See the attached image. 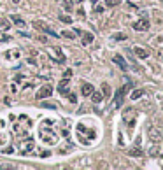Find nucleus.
Returning a JSON list of instances; mask_svg holds the SVG:
<instances>
[{
    "label": "nucleus",
    "instance_id": "1",
    "mask_svg": "<svg viewBox=\"0 0 163 170\" xmlns=\"http://www.w3.org/2000/svg\"><path fill=\"white\" fill-rule=\"evenodd\" d=\"M34 26H35L37 30H40V32H44V34H48V35H51V37H60L56 32H54L51 26H48L44 21H34Z\"/></svg>",
    "mask_w": 163,
    "mask_h": 170
},
{
    "label": "nucleus",
    "instance_id": "2",
    "mask_svg": "<svg viewBox=\"0 0 163 170\" xmlns=\"http://www.w3.org/2000/svg\"><path fill=\"white\" fill-rule=\"evenodd\" d=\"M53 93V86L51 84H44L39 91H37V100H44V98H49Z\"/></svg>",
    "mask_w": 163,
    "mask_h": 170
},
{
    "label": "nucleus",
    "instance_id": "3",
    "mask_svg": "<svg viewBox=\"0 0 163 170\" xmlns=\"http://www.w3.org/2000/svg\"><path fill=\"white\" fill-rule=\"evenodd\" d=\"M128 88H130V84H125L123 88H119V90H118V95H116V102H114V107H116V109L123 105V98H125V93H126Z\"/></svg>",
    "mask_w": 163,
    "mask_h": 170
},
{
    "label": "nucleus",
    "instance_id": "4",
    "mask_svg": "<svg viewBox=\"0 0 163 170\" xmlns=\"http://www.w3.org/2000/svg\"><path fill=\"white\" fill-rule=\"evenodd\" d=\"M132 26H133V30L145 32V30H149V26H151V21H149V19H139V21H135Z\"/></svg>",
    "mask_w": 163,
    "mask_h": 170
},
{
    "label": "nucleus",
    "instance_id": "5",
    "mask_svg": "<svg viewBox=\"0 0 163 170\" xmlns=\"http://www.w3.org/2000/svg\"><path fill=\"white\" fill-rule=\"evenodd\" d=\"M40 139H42L46 144H54V142H56V135H54L53 132H46V130H42Z\"/></svg>",
    "mask_w": 163,
    "mask_h": 170
},
{
    "label": "nucleus",
    "instance_id": "6",
    "mask_svg": "<svg viewBox=\"0 0 163 170\" xmlns=\"http://www.w3.org/2000/svg\"><path fill=\"white\" fill-rule=\"evenodd\" d=\"M32 151H34V139H28V140L21 142V152L23 154H28Z\"/></svg>",
    "mask_w": 163,
    "mask_h": 170
},
{
    "label": "nucleus",
    "instance_id": "7",
    "mask_svg": "<svg viewBox=\"0 0 163 170\" xmlns=\"http://www.w3.org/2000/svg\"><path fill=\"white\" fill-rule=\"evenodd\" d=\"M132 53L135 55V56H139V58H142V60H145V58L149 56V53L145 51L144 47H139V46H135V47H132Z\"/></svg>",
    "mask_w": 163,
    "mask_h": 170
},
{
    "label": "nucleus",
    "instance_id": "8",
    "mask_svg": "<svg viewBox=\"0 0 163 170\" xmlns=\"http://www.w3.org/2000/svg\"><path fill=\"white\" fill-rule=\"evenodd\" d=\"M149 139H151L153 142H156V144H160V142H162V132H160L158 128H153V130L149 132Z\"/></svg>",
    "mask_w": 163,
    "mask_h": 170
},
{
    "label": "nucleus",
    "instance_id": "9",
    "mask_svg": "<svg viewBox=\"0 0 163 170\" xmlns=\"http://www.w3.org/2000/svg\"><path fill=\"white\" fill-rule=\"evenodd\" d=\"M69 82H70V79H69V77H65V79L60 82V86H58V91H60L61 95H69V88H67V86H69Z\"/></svg>",
    "mask_w": 163,
    "mask_h": 170
},
{
    "label": "nucleus",
    "instance_id": "10",
    "mask_svg": "<svg viewBox=\"0 0 163 170\" xmlns=\"http://www.w3.org/2000/svg\"><path fill=\"white\" fill-rule=\"evenodd\" d=\"M112 61L118 65V67H121L123 70H126L128 69V65H126V61H125V58L123 56H119V55H116V56H112Z\"/></svg>",
    "mask_w": 163,
    "mask_h": 170
},
{
    "label": "nucleus",
    "instance_id": "11",
    "mask_svg": "<svg viewBox=\"0 0 163 170\" xmlns=\"http://www.w3.org/2000/svg\"><path fill=\"white\" fill-rule=\"evenodd\" d=\"M93 90H95V88H93V84H90V82H84V84H83V88H81V93L84 95V96H90Z\"/></svg>",
    "mask_w": 163,
    "mask_h": 170
},
{
    "label": "nucleus",
    "instance_id": "12",
    "mask_svg": "<svg viewBox=\"0 0 163 170\" xmlns=\"http://www.w3.org/2000/svg\"><path fill=\"white\" fill-rule=\"evenodd\" d=\"M91 100H93V104H100V102H102V98H104V95L100 93V91H95V90H93V91H91Z\"/></svg>",
    "mask_w": 163,
    "mask_h": 170
},
{
    "label": "nucleus",
    "instance_id": "13",
    "mask_svg": "<svg viewBox=\"0 0 163 170\" xmlns=\"http://www.w3.org/2000/svg\"><path fill=\"white\" fill-rule=\"evenodd\" d=\"M81 42H83V46H88V44H91V42H93V34H84Z\"/></svg>",
    "mask_w": 163,
    "mask_h": 170
},
{
    "label": "nucleus",
    "instance_id": "14",
    "mask_svg": "<svg viewBox=\"0 0 163 170\" xmlns=\"http://www.w3.org/2000/svg\"><path fill=\"white\" fill-rule=\"evenodd\" d=\"M128 154H130V156H137V158H139V156H142L144 152H142V149L135 147V149H130V151H128Z\"/></svg>",
    "mask_w": 163,
    "mask_h": 170
},
{
    "label": "nucleus",
    "instance_id": "15",
    "mask_svg": "<svg viewBox=\"0 0 163 170\" xmlns=\"http://www.w3.org/2000/svg\"><path fill=\"white\" fill-rule=\"evenodd\" d=\"M102 95H105V96H110V86H109L107 82H104V84H102Z\"/></svg>",
    "mask_w": 163,
    "mask_h": 170
},
{
    "label": "nucleus",
    "instance_id": "16",
    "mask_svg": "<svg viewBox=\"0 0 163 170\" xmlns=\"http://www.w3.org/2000/svg\"><path fill=\"white\" fill-rule=\"evenodd\" d=\"M144 93H145L144 90H135V91L132 93V100H137V98H140Z\"/></svg>",
    "mask_w": 163,
    "mask_h": 170
},
{
    "label": "nucleus",
    "instance_id": "17",
    "mask_svg": "<svg viewBox=\"0 0 163 170\" xmlns=\"http://www.w3.org/2000/svg\"><path fill=\"white\" fill-rule=\"evenodd\" d=\"M104 4H105L107 7H114V5H119L121 0H104Z\"/></svg>",
    "mask_w": 163,
    "mask_h": 170
},
{
    "label": "nucleus",
    "instance_id": "18",
    "mask_svg": "<svg viewBox=\"0 0 163 170\" xmlns=\"http://www.w3.org/2000/svg\"><path fill=\"white\" fill-rule=\"evenodd\" d=\"M9 26H11V25H9V21H7V19H5V18H0V28H2V30H7Z\"/></svg>",
    "mask_w": 163,
    "mask_h": 170
},
{
    "label": "nucleus",
    "instance_id": "19",
    "mask_svg": "<svg viewBox=\"0 0 163 170\" xmlns=\"http://www.w3.org/2000/svg\"><path fill=\"white\" fill-rule=\"evenodd\" d=\"M63 5H65V11H72V0H63Z\"/></svg>",
    "mask_w": 163,
    "mask_h": 170
},
{
    "label": "nucleus",
    "instance_id": "20",
    "mask_svg": "<svg viewBox=\"0 0 163 170\" xmlns=\"http://www.w3.org/2000/svg\"><path fill=\"white\" fill-rule=\"evenodd\" d=\"M11 19H12V21H14L16 25H25V21L19 18V16H11Z\"/></svg>",
    "mask_w": 163,
    "mask_h": 170
},
{
    "label": "nucleus",
    "instance_id": "21",
    "mask_svg": "<svg viewBox=\"0 0 163 170\" xmlns=\"http://www.w3.org/2000/svg\"><path fill=\"white\" fill-rule=\"evenodd\" d=\"M60 21H63V23H67V25H70V23H72V19L69 18V16H63V14L60 16Z\"/></svg>",
    "mask_w": 163,
    "mask_h": 170
},
{
    "label": "nucleus",
    "instance_id": "22",
    "mask_svg": "<svg viewBox=\"0 0 163 170\" xmlns=\"http://www.w3.org/2000/svg\"><path fill=\"white\" fill-rule=\"evenodd\" d=\"M61 37H67V39H74V37H75V35H74L72 32H65V30H63V32H61Z\"/></svg>",
    "mask_w": 163,
    "mask_h": 170
},
{
    "label": "nucleus",
    "instance_id": "23",
    "mask_svg": "<svg viewBox=\"0 0 163 170\" xmlns=\"http://www.w3.org/2000/svg\"><path fill=\"white\" fill-rule=\"evenodd\" d=\"M114 39H116V40H126V35H125V34H116Z\"/></svg>",
    "mask_w": 163,
    "mask_h": 170
},
{
    "label": "nucleus",
    "instance_id": "24",
    "mask_svg": "<svg viewBox=\"0 0 163 170\" xmlns=\"http://www.w3.org/2000/svg\"><path fill=\"white\" fill-rule=\"evenodd\" d=\"M42 107H46V109H56V105H54V104H48V102H44V104H42Z\"/></svg>",
    "mask_w": 163,
    "mask_h": 170
},
{
    "label": "nucleus",
    "instance_id": "25",
    "mask_svg": "<svg viewBox=\"0 0 163 170\" xmlns=\"http://www.w3.org/2000/svg\"><path fill=\"white\" fill-rule=\"evenodd\" d=\"M95 12H98V14L104 12V7H102V5H96V7H95Z\"/></svg>",
    "mask_w": 163,
    "mask_h": 170
},
{
    "label": "nucleus",
    "instance_id": "26",
    "mask_svg": "<svg viewBox=\"0 0 163 170\" xmlns=\"http://www.w3.org/2000/svg\"><path fill=\"white\" fill-rule=\"evenodd\" d=\"M70 76H72V70H70V69H69V70H67V72H65V76H63V77H69V79H70Z\"/></svg>",
    "mask_w": 163,
    "mask_h": 170
},
{
    "label": "nucleus",
    "instance_id": "27",
    "mask_svg": "<svg viewBox=\"0 0 163 170\" xmlns=\"http://www.w3.org/2000/svg\"><path fill=\"white\" fill-rule=\"evenodd\" d=\"M4 142H5V135H2V133H0V146H2Z\"/></svg>",
    "mask_w": 163,
    "mask_h": 170
},
{
    "label": "nucleus",
    "instance_id": "28",
    "mask_svg": "<svg viewBox=\"0 0 163 170\" xmlns=\"http://www.w3.org/2000/svg\"><path fill=\"white\" fill-rule=\"evenodd\" d=\"M69 100H70V102H75V95L70 93V95H69Z\"/></svg>",
    "mask_w": 163,
    "mask_h": 170
},
{
    "label": "nucleus",
    "instance_id": "29",
    "mask_svg": "<svg viewBox=\"0 0 163 170\" xmlns=\"http://www.w3.org/2000/svg\"><path fill=\"white\" fill-rule=\"evenodd\" d=\"M12 152V147H9V149H4V154H11Z\"/></svg>",
    "mask_w": 163,
    "mask_h": 170
},
{
    "label": "nucleus",
    "instance_id": "30",
    "mask_svg": "<svg viewBox=\"0 0 163 170\" xmlns=\"http://www.w3.org/2000/svg\"><path fill=\"white\" fill-rule=\"evenodd\" d=\"M75 2H79V4H81V2H84V0H75Z\"/></svg>",
    "mask_w": 163,
    "mask_h": 170
}]
</instances>
